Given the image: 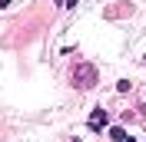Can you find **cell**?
I'll return each mask as SVG.
<instances>
[{
	"instance_id": "obj_1",
	"label": "cell",
	"mask_w": 146,
	"mask_h": 142,
	"mask_svg": "<svg viewBox=\"0 0 146 142\" xmlns=\"http://www.w3.org/2000/svg\"><path fill=\"white\" fill-rule=\"evenodd\" d=\"M73 86L93 89V86H96V66H93V63H80V66L73 70Z\"/></svg>"
}]
</instances>
